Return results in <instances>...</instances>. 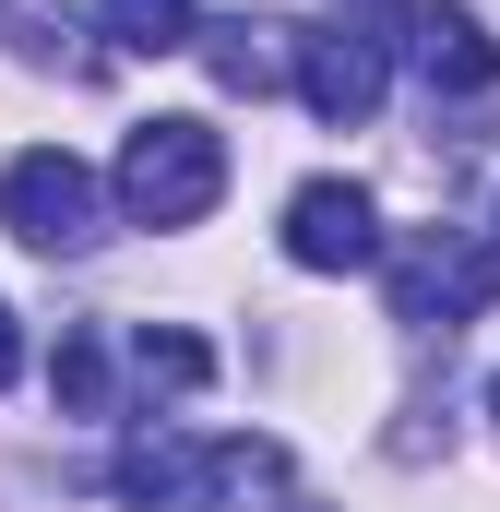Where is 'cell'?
Listing matches in <instances>:
<instances>
[{
  "mask_svg": "<svg viewBox=\"0 0 500 512\" xmlns=\"http://www.w3.org/2000/svg\"><path fill=\"white\" fill-rule=\"evenodd\" d=\"M250 477H274V441H191V429H131L120 465H108V489H120L131 512H215L227 489H250Z\"/></svg>",
  "mask_w": 500,
  "mask_h": 512,
  "instance_id": "obj_1",
  "label": "cell"
},
{
  "mask_svg": "<svg viewBox=\"0 0 500 512\" xmlns=\"http://www.w3.org/2000/svg\"><path fill=\"white\" fill-rule=\"evenodd\" d=\"M227 203V131L215 120H143L120 143V215L131 227H203Z\"/></svg>",
  "mask_w": 500,
  "mask_h": 512,
  "instance_id": "obj_2",
  "label": "cell"
},
{
  "mask_svg": "<svg viewBox=\"0 0 500 512\" xmlns=\"http://www.w3.org/2000/svg\"><path fill=\"white\" fill-rule=\"evenodd\" d=\"M0 227H12L24 251H96V239H108V191H96L84 155L24 143V155L0 167Z\"/></svg>",
  "mask_w": 500,
  "mask_h": 512,
  "instance_id": "obj_3",
  "label": "cell"
},
{
  "mask_svg": "<svg viewBox=\"0 0 500 512\" xmlns=\"http://www.w3.org/2000/svg\"><path fill=\"white\" fill-rule=\"evenodd\" d=\"M500 298V239H465V227H429L417 251H393V322L417 334H453Z\"/></svg>",
  "mask_w": 500,
  "mask_h": 512,
  "instance_id": "obj_4",
  "label": "cell"
},
{
  "mask_svg": "<svg viewBox=\"0 0 500 512\" xmlns=\"http://www.w3.org/2000/svg\"><path fill=\"white\" fill-rule=\"evenodd\" d=\"M286 262L298 274H358V262H381V203L358 179H298L286 191Z\"/></svg>",
  "mask_w": 500,
  "mask_h": 512,
  "instance_id": "obj_5",
  "label": "cell"
},
{
  "mask_svg": "<svg viewBox=\"0 0 500 512\" xmlns=\"http://www.w3.org/2000/svg\"><path fill=\"white\" fill-rule=\"evenodd\" d=\"M381 84H393V48H381V36H358V24L298 36V96H310V120L370 131V120H381Z\"/></svg>",
  "mask_w": 500,
  "mask_h": 512,
  "instance_id": "obj_6",
  "label": "cell"
},
{
  "mask_svg": "<svg viewBox=\"0 0 500 512\" xmlns=\"http://www.w3.org/2000/svg\"><path fill=\"white\" fill-rule=\"evenodd\" d=\"M405 60L429 72V96H489L500 84V48H489L477 12H417V24H405Z\"/></svg>",
  "mask_w": 500,
  "mask_h": 512,
  "instance_id": "obj_7",
  "label": "cell"
},
{
  "mask_svg": "<svg viewBox=\"0 0 500 512\" xmlns=\"http://www.w3.org/2000/svg\"><path fill=\"white\" fill-rule=\"evenodd\" d=\"M203 72H215L227 96H274V84H298V36L227 12V24H203Z\"/></svg>",
  "mask_w": 500,
  "mask_h": 512,
  "instance_id": "obj_8",
  "label": "cell"
},
{
  "mask_svg": "<svg viewBox=\"0 0 500 512\" xmlns=\"http://www.w3.org/2000/svg\"><path fill=\"white\" fill-rule=\"evenodd\" d=\"M120 48H203V0H96Z\"/></svg>",
  "mask_w": 500,
  "mask_h": 512,
  "instance_id": "obj_9",
  "label": "cell"
},
{
  "mask_svg": "<svg viewBox=\"0 0 500 512\" xmlns=\"http://www.w3.org/2000/svg\"><path fill=\"white\" fill-rule=\"evenodd\" d=\"M48 393H60L72 417H108V334H96V322H72V334H60V358H48Z\"/></svg>",
  "mask_w": 500,
  "mask_h": 512,
  "instance_id": "obj_10",
  "label": "cell"
},
{
  "mask_svg": "<svg viewBox=\"0 0 500 512\" xmlns=\"http://www.w3.org/2000/svg\"><path fill=\"white\" fill-rule=\"evenodd\" d=\"M131 370H143V382H167V393H203V382H215V346H203V334H155V322H143V334H131Z\"/></svg>",
  "mask_w": 500,
  "mask_h": 512,
  "instance_id": "obj_11",
  "label": "cell"
},
{
  "mask_svg": "<svg viewBox=\"0 0 500 512\" xmlns=\"http://www.w3.org/2000/svg\"><path fill=\"white\" fill-rule=\"evenodd\" d=\"M358 36H381V48H405V24H417V0H334Z\"/></svg>",
  "mask_w": 500,
  "mask_h": 512,
  "instance_id": "obj_12",
  "label": "cell"
},
{
  "mask_svg": "<svg viewBox=\"0 0 500 512\" xmlns=\"http://www.w3.org/2000/svg\"><path fill=\"white\" fill-rule=\"evenodd\" d=\"M12 370H24V322L0 310V393H12Z\"/></svg>",
  "mask_w": 500,
  "mask_h": 512,
  "instance_id": "obj_13",
  "label": "cell"
},
{
  "mask_svg": "<svg viewBox=\"0 0 500 512\" xmlns=\"http://www.w3.org/2000/svg\"><path fill=\"white\" fill-rule=\"evenodd\" d=\"M286 512H322V501H286Z\"/></svg>",
  "mask_w": 500,
  "mask_h": 512,
  "instance_id": "obj_14",
  "label": "cell"
},
{
  "mask_svg": "<svg viewBox=\"0 0 500 512\" xmlns=\"http://www.w3.org/2000/svg\"><path fill=\"white\" fill-rule=\"evenodd\" d=\"M489 417H500V382H489Z\"/></svg>",
  "mask_w": 500,
  "mask_h": 512,
  "instance_id": "obj_15",
  "label": "cell"
}]
</instances>
